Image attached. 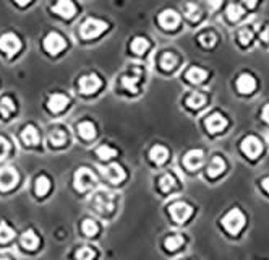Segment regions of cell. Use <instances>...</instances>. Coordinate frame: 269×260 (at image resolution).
I'll return each mask as SVG.
<instances>
[{"instance_id": "obj_12", "label": "cell", "mask_w": 269, "mask_h": 260, "mask_svg": "<svg viewBox=\"0 0 269 260\" xmlns=\"http://www.w3.org/2000/svg\"><path fill=\"white\" fill-rule=\"evenodd\" d=\"M101 171H102V176L107 179L109 182H112V184H120L125 179V176H126L125 171H123V168L120 166V164H117V163L109 164L107 168H102Z\"/></svg>"}, {"instance_id": "obj_46", "label": "cell", "mask_w": 269, "mask_h": 260, "mask_svg": "<svg viewBox=\"0 0 269 260\" xmlns=\"http://www.w3.org/2000/svg\"><path fill=\"white\" fill-rule=\"evenodd\" d=\"M15 2H17L18 5H21V7H23V5H26V3H29L31 0H15Z\"/></svg>"}, {"instance_id": "obj_33", "label": "cell", "mask_w": 269, "mask_h": 260, "mask_svg": "<svg viewBox=\"0 0 269 260\" xmlns=\"http://www.w3.org/2000/svg\"><path fill=\"white\" fill-rule=\"evenodd\" d=\"M242 17H244V8L237 3H230L227 7V18L230 21H239Z\"/></svg>"}, {"instance_id": "obj_9", "label": "cell", "mask_w": 269, "mask_h": 260, "mask_svg": "<svg viewBox=\"0 0 269 260\" xmlns=\"http://www.w3.org/2000/svg\"><path fill=\"white\" fill-rule=\"evenodd\" d=\"M0 49H2L7 56H13L21 49V41L17 34L7 33L0 38Z\"/></svg>"}, {"instance_id": "obj_1", "label": "cell", "mask_w": 269, "mask_h": 260, "mask_svg": "<svg viewBox=\"0 0 269 260\" xmlns=\"http://www.w3.org/2000/svg\"><path fill=\"white\" fill-rule=\"evenodd\" d=\"M222 225L230 234H239L245 226V215L239 208H232L222 218Z\"/></svg>"}, {"instance_id": "obj_43", "label": "cell", "mask_w": 269, "mask_h": 260, "mask_svg": "<svg viewBox=\"0 0 269 260\" xmlns=\"http://www.w3.org/2000/svg\"><path fill=\"white\" fill-rule=\"evenodd\" d=\"M258 2H260V0H244V3H245L248 8H255Z\"/></svg>"}, {"instance_id": "obj_15", "label": "cell", "mask_w": 269, "mask_h": 260, "mask_svg": "<svg viewBox=\"0 0 269 260\" xmlns=\"http://www.w3.org/2000/svg\"><path fill=\"white\" fill-rule=\"evenodd\" d=\"M52 10L63 18H72L76 13V7L72 0H57V3L52 7Z\"/></svg>"}, {"instance_id": "obj_42", "label": "cell", "mask_w": 269, "mask_h": 260, "mask_svg": "<svg viewBox=\"0 0 269 260\" xmlns=\"http://www.w3.org/2000/svg\"><path fill=\"white\" fill-rule=\"evenodd\" d=\"M263 120L265 122H269V104H266L265 106V109H263Z\"/></svg>"}, {"instance_id": "obj_38", "label": "cell", "mask_w": 269, "mask_h": 260, "mask_svg": "<svg viewBox=\"0 0 269 260\" xmlns=\"http://www.w3.org/2000/svg\"><path fill=\"white\" fill-rule=\"evenodd\" d=\"M140 83V77H123L122 78V87L128 91H136V87Z\"/></svg>"}, {"instance_id": "obj_8", "label": "cell", "mask_w": 269, "mask_h": 260, "mask_svg": "<svg viewBox=\"0 0 269 260\" xmlns=\"http://www.w3.org/2000/svg\"><path fill=\"white\" fill-rule=\"evenodd\" d=\"M18 184V173L17 169L5 166L0 168V190H10Z\"/></svg>"}, {"instance_id": "obj_25", "label": "cell", "mask_w": 269, "mask_h": 260, "mask_svg": "<svg viewBox=\"0 0 269 260\" xmlns=\"http://www.w3.org/2000/svg\"><path fill=\"white\" fill-rule=\"evenodd\" d=\"M15 113V103L10 98H0V117L7 119Z\"/></svg>"}, {"instance_id": "obj_44", "label": "cell", "mask_w": 269, "mask_h": 260, "mask_svg": "<svg viewBox=\"0 0 269 260\" xmlns=\"http://www.w3.org/2000/svg\"><path fill=\"white\" fill-rule=\"evenodd\" d=\"M261 185H263V189L266 190V192L269 194V177H266V179H263V182H261Z\"/></svg>"}, {"instance_id": "obj_16", "label": "cell", "mask_w": 269, "mask_h": 260, "mask_svg": "<svg viewBox=\"0 0 269 260\" xmlns=\"http://www.w3.org/2000/svg\"><path fill=\"white\" fill-rule=\"evenodd\" d=\"M237 89L244 94H250L256 89V80L255 77L250 75V73H244L237 78Z\"/></svg>"}, {"instance_id": "obj_26", "label": "cell", "mask_w": 269, "mask_h": 260, "mask_svg": "<svg viewBox=\"0 0 269 260\" xmlns=\"http://www.w3.org/2000/svg\"><path fill=\"white\" fill-rule=\"evenodd\" d=\"M177 63H178V59H177L175 54H172V52H166V54H162L161 67L164 68V70H167V72L173 70V68L177 67Z\"/></svg>"}, {"instance_id": "obj_21", "label": "cell", "mask_w": 269, "mask_h": 260, "mask_svg": "<svg viewBox=\"0 0 269 260\" xmlns=\"http://www.w3.org/2000/svg\"><path fill=\"white\" fill-rule=\"evenodd\" d=\"M225 171V161L220 156H214L209 163L208 168V176L209 177H218Z\"/></svg>"}, {"instance_id": "obj_5", "label": "cell", "mask_w": 269, "mask_h": 260, "mask_svg": "<svg viewBox=\"0 0 269 260\" xmlns=\"http://www.w3.org/2000/svg\"><path fill=\"white\" fill-rule=\"evenodd\" d=\"M240 148H242V151H244L246 156L251 158V160H255V158H258L261 155L263 143L258 140L255 135H248V137H245L244 142H242Z\"/></svg>"}, {"instance_id": "obj_47", "label": "cell", "mask_w": 269, "mask_h": 260, "mask_svg": "<svg viewBox=\"0 0 269 260\" xmlns=\"http://www.w3.org/2000/svg\"><path fill=\"white\" fill-rule=\"evenodd\" d=\"M0 260H10L8 257H0Z\"/></svg>"}, {"instance_id": "obj_32", "label": "cell", "mask_w": 269, "mask_h": 260, "mask_svg": "<svg viewBox=\"0 0 269 260\" xmlns=\"http://www.w3.org/2000/svg\"><path fill=\"white\" fill-rule=\"evenodd\" d=\"M185 17L190 21H198L199 17H201V10L196 3H187L185 5Z\"/></svg>"}, {"instance_id": "obj_18", "label": "cell", "mask_w": 269, "mask_h": 260, "mask_svg": "<svg viewBox=\"0 0 269 260\" xmlns=\"http://www.w3.org/2000/svg\"><path fill=\"white\" fill-rule=\"evenodd\" d=\"M21 140H23L24 145L28 146H34L39 143V134L38 129L34 125H26L23 130H21Z\"/></svg>"}, {"instance_id": "obj_2", "label": "cell", "mask_w": 269, "mask_h": 260, "mask_svg": "<svg viewBox=\"0 0 269 260\" xmlns=\"http://www.w3.org/2000/svg\"><path fill=\"white\" fill-rule=\"evenodd\" d=\"M107 29V23L102 20H96V18H88L80 28V34L84 39H91L96 38L102 33V31Z\"/></svg>"}, {"instance_id": "obj_30", "label": "cell", "mask_w": 269, "mask_h": 260, "mask_svg": "<svg viewBox=\"0 0 269 260\" xmlns=\"http://www.w3.org/2000/svg\"><path fill=\"white\" fill-rule=\"evenodd\" d=\"M147 47H149V42H147V39L141 38V36H138V38H135L131 41V51H133L135 54H145V51Z\"/></svg>"}, {"instance_id": "obj_35", "label": "cell", "mask_w": 269, "mask_h": 260, "mask_svg": "<svg viewBox=\"0 0 269 260\" xmlns=\"http://www.w3.org/2000/svg\"><path fill=\"white\" fill-rule=\"evenodd\" d=\"M216 34L213 33V31H204V33L199 34V42H201L203 47H206V49H209V47H213L216 44Z\"/></svg>"}, {"instance_id": "obj_37", "label": "cell", "mask_w": 269, "mask_h": 260, "mask_svg": "<svg viewBox=\"0 0 269 260\" xmlns=\"http://www.w3.org/2000/svg\"><path fill=\"white\" fill-rule=\"evenodd\" d=\"M81 230H83V232L86 236H89V237H93V236H96L98 234V225L94 223L93 220H84L83 221V225H81Z\"/></svg>"}, {"instance_id": "obj_40", "label": "cell", "mask_w": 269, "mask_h": 260, "mask_svg": "<svg viewBox=\"0 0 269 260\" xmlns=\"http://www.w3.org/2000/svg\"><path fill=\"white\" fill-rule=\"evenodd\" d=\"M239 39L240 42L244 46H248L250 42L253 41V33H251V29L248 28H244V29H240V33H239Z\"/></svg>"}, {"instance_id": "obj_4", "label": "cell", "mask_w": 269, "mask_h": 260, "mask_svg": "<svg viewBox=\"0 0 269 260\" xmlns=\"http://www.w3.org/2000/svg\"><path fill=\"white\" fill-rule=\"evenodd\" d=\"M114 205H115V195L112 192H99L93 200V206L101 215L112 213Z\"/></svg>"}, {"instance_id": "obj_13", "label": "cell", "mask_w": 269, "mask_h": 260, "mask_svg": "<svg viewBox=\"0 0 269 260\" xmlns=\"http://www.w3.org/2000/svg\"><path fill=\"white\" fill-rule=\"evenodd\" d=\"M204 161V153L201 150H190L185 156H183V164L190 169V171H195L203 164Z\"/></svg>"}, {"instance_id": "obj_29", "label": "cell", "mask_w": 269, "mask_h": 260, "mask_svg": "<svg viewBox=\"0 0 269 260\" xmlns=\"http://www.w3.org/2000/svg\"><path fill=\"white\" fill-rule=\"evenodd\" d=\"M185 242V239H183V236L180 234H173L171 237H167L166 239V249L169 252H173L177 251L178 247H182V244Z\"/></svg>"}, {"instance_id": "obj_27", "label": "cell", "mask_w": 269, "mask_h": 260, "mask_svg": "<svg viewBox=\"0 0 269 260\" xmlns=\"http://www.w3.org/2000/svg\"><path fill=\"white\" fill-rule=\"evenodd\" d=\"M49 142L54 146H62L67 142V134L62 129H54L49 134Z\"/></svg>"}, {"instance_id": "obj_39", "label": "cell", "mask_w": 269, "mask_h": 260, "mask_svg": "<svg viewBox=\"0 0 269 260\" xmlns=\"http://www.w3.org/2000/svg\"><path fill=\"white\" fill-rule=\"evenodd\" d=\"M94 257H96V252H94L91 247H81L80 251L76 252L78 260H93Z\"/></svg>"}, {"instance_id": "obj_19", "label": "cell", "mask_w": 269, "mask_h": 260, "mask_svg": "<svg viewBox=\"0 0 269 260\" xmlns=\"http://www.w3.org/2000/svg\"><path fill=\"white\" fill-rule=\"evenodd\" d=\"M185 77H187V80L188 82H192V83H201L204 82L208 78V72L204 70V68L201 67H190L187 73H185Z\"/></svg>"}, {"instance_id": "obj_11", "label": "cell", "mask_w": 269, "mask_h": 260, "mask_svg": "<svg viewBox=\"0 0 269 260\" xmlns=\"http://www.w3.org/2000/svg\"><path fill=\"white\" fill-rule=\"evenodd\" d=\"M204 124H206V129L209 134H219V132H222L225 127H227V119L220 113H213L206 117Z\"/></svg>"}, {"instance_id": "obj_3", "label": "cell", "mask_w": 269, "mask_h": 260, "mask_svg": "<svg viewBox=\"0 0 269 260\" xmlns=\"http://www.w3.org/2000/svg\"><path fill=\"white\" fill-rule=\"evenodd\" d=\"M96 184V176L93 174V171H89L88 168H80L75 173V179H73V185L76 190L80 192H86Z\"/></svg>"}, {"instance_id": "obj_28", "label": "cell", "mask_w": 269, "mask_h": 260, "mask_svg": "<svg viewBox=\"0 0 269 260\" xmlns=\"http://www.w3.org/2000/svg\"><path fill=\"white\" fill-rule=\"evenodd\" d=\"M49 190H50V180L46 176H39L36 179V194H38L39 197H44Z\"/></svg>"}, {"instance_id": "obj_7", "label": "cell", "mask_w": 269, "mask_h": 260, "mask_svg": "<svg viewBox=\"0 0 269 260\" xmlns=\"http://www.w3.org/2000/svg\"><path fill=\"white\" fill-rule=\"evenodd\" d=\"M169 211H171L172 218L177 223H185L192 216L193 208L188 203H185V202H175V203L169 206Z\"/></svg>"}, {"instance_id": "obj_20", "label": "cell", "mask_w": 269, "mask_h": 260, "mask_svg": "<svg viewBox=\"0 0 269 260\" xmlns=\"http://www.w3.org/2000/svg\"><path fill=\"white\" fill-rule=\"evenodd\" d=\"M20 241H21V246H23L24 249H28V251H34V249L39 246V237L34 234L33 230L24 231L23 234H21Z\"/></svg>"}, {"instance_id": "obj_31", "label": "cell", "mask_w": 269, "mask_h": 260, "mask_svg": "<svg viewBox=\"0 0 269 260\" xmlns=\"http://www.w3.org/2000/svg\"><path fill=\"white\" fill-rule=\"evenodd\" d=\"M96 155L101 158V160H110V158L117 156V150L109 145H101V146H98Z\"/></svg>"}, {"instance_id": "obj_23", "label": "cell", "mask_w": 269, "mask_h": 260, "mask_svg": "<svg viewBox=\"0 0 269 260\" xmlns=\"http://www.w3.org/2000/svg\"><path fill=\"white\" fill-rule=\"evenodd\" d=\"M185 103H187L188 108L199 109V108H203V106L206 104V96H204L203 93H199V91H193V93H190L187 96Z\"/></svg>"}, {"instance_id": "obj_34", "label": "cell", "mask_w": 269, "mask_h": 260, "mask_svg": "<svg viewBox=\"0 0 269 260\" xmlns=\"http://www.w3.org/2000/svg\"><path fill=\"white\" fill-rule=\"evenodd\" d=\"M13 236H15V231L12 230V228H10L5 221L0 223V242H8V241H12V239H13Z\"/></svg>"}, {"instance_id": "obj_41", "label": "cell", "mask_w": 269, "mask_h": 260, "mask_svg": "<svg viewBox=\"0 0 269 260\" xmlns=\"http://www.w3.org/2000/svg\"><path fill=\"white\" fill-rule=\"evenodd\" d=\"M8 151H10V143L3 137H0V160H3L8 155Z\"/></svg>"}, {"instance_id": "obj_6", "label": "cell", "mask_w": 269, "mask_h": 260, "mask_svg": "<svg viewBox=\"0 0 269 260\" xmlns=\"http://www.w3.org/2000/svg\"><path fill=\"white\" fill-rule=\"evenodd\" d=\"M65 39L62 38V36L59 33H49L44 38V42H42V46H44V49L49 52V54L55 56L59 54V52H62L63 49H65Z\"/></svg>"}, {"instance_id": "obj_10", "label": "cell", "mask_w": 269, "mask_h": 260, "mask_svg": "<svg viewBox=\"0 0 269 260\" xmlns=\"http://www.w3.org/2000/svg\"><path fill=\"white\" fill-rule=\"evenodd\" d=\"M101 83H102L101 78H99L96 73H89V75H84L80 78L78 88H80V91L84 94H91L101 88Z\"/></svg>"}, {"instance_id": "obj_24", "label": "cell", "mask_w": 269, "mask_h": 260, "mask_svg": "<svg viewBox=\"0 0 269 260\" xmlns=\"http://www.w3.org/2000/svg\"><path fill=\"white\" fill-rule=\"evenodd\" d=\"M78 134L81 135V139L84 140H93L96 137V129H94V124L89 120H84L78 124Z\"/></svg>"}, {"instance_id": "obj_14", "label": "cell", "mask_w": 269, "mask_h": 260, "mask_svg": "<svg viewBox=\"0 0 269 260\" xmlns=\"http://www.w3.org/2000/svg\"><path fill=\"white\" fill-rule=\"evenodd\" d=\"M178 23H180V17L173 10H166L159 15V25L164 29H175Z\"/></svg>"}, {"instance_id": "obj_17", "label": "cell", "mask_w": 269, "mask_h": 260, "mask_svg": "<svg viewBox=\"0 0 269 260\" xmlns=\"http://www.w3.org/2000/svg\"><path fill=\"white\" fill-rule=\"evenodd\" d=\"M67 104H68V96H65V94L62 93L52 94L49 101H47V108H49L50 113H60V111L67 108Z\"/></svg>"}, {"instance_id": "obj_36", "label": "cell", "mask_w": 269, "mask_h": 260, "mask_svg": "<svg viewBox=\"0 0 269 260\" xmlns=\"http://www.w3.org/2000/svg\"><path fill=\"white\" fill-rule=\"evenodd\" d=\"M173 185H175V179H173V176H171V174H164L159 180V187L162 192H171Z\"/></svg>"}, {"instance_id": "obj_45", "label": "cell", "mask_w": 269, "mask_h": 260, "mask_svg": "<svg viewBox=\"0 0 269 260\" xmlns=\"http://www.w3.org/2000/svg\"><path fill=\"white\" fill-rule=\"evenodd\" d=\"M261 38L265 39V41H269V26H268L265 31H261Z\"/></svg>"}, {"instance_id": "obj_22", "label": "cell", "mask_w": 269, "mask_h": 260, "mask_svg": "<svg viewBox=\"0 0 269 260\" xmlns=\"http://www.w3.org/2000/svg\"><path fill=\"white\" fill-rule=\"evenodd\" d=\"M149 158H151L152 163L162 164L169 158V150L166 146H162V145H154L151 148V151H149Z\"/></svg>"}]
</instances>
